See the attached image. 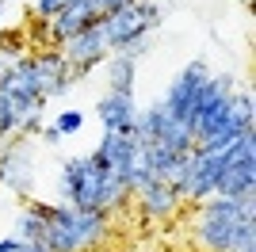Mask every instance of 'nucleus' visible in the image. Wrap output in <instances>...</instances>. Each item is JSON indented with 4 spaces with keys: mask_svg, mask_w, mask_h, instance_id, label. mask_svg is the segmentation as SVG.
Here are the masks:
<instances>
[{
    "mask_svg": "<svg viewBox=\"0 0 256 252\" xmlns=\"http://www.w3.org/2000/svg\"><path fill=\"white\" fill-rule=\"evenodd\" d=\"M62 54H65V62L73 65V84L84 80L96 65H104L111 58V42H107L104 20H92L84 31H76L69 42H62Z\"/></svg>",
    "mask_w": 256,
    "mask_h": 252,
    "instance_id": "8",
    "label": "nucleus"
},
{
    "mask_svg": "<svg viewBox=\"0 0 256 252\" xmlns=\"http://www.w3.org/2000/svg\"><path fill=\"white\" fill-rule=\"evenodd\" d=\"M138 100L134 92H111L107 88L104 96L96 100V118H100V130H115V134H126L134 118H138Z\"/></svg>",
    "mask_w": 256,
    "mask_h": 252,
    "instance_id": "13",
    "label": "nucleus"
},
{
    "mask_svg": "<svg viewBox=\"0 0 256 252\" xmlns=\"http://www.w3.org/2000/svg\"><path fill=\"white\" fill-rule=\"evenodd\" d=\"M46 206H50V199H38V195H31V199H23V206L12 214V237H16V241H23L27 248H34V252H42Z\"/></svg>",
    "mask_w": 256,
    "mask_h": 252,
    "instance_id": "14",
    "label": "nucleus"
},
{
    "mask_svg": "<svg viewBox=\"0 0 256 252\" xmlns=\"http://www.w3.org/2000/svg\"><path fill=\"white\" fill-rule=\"evenodd\" d=\"M27 58H31V42L23 38V34H16V31L0 34V80L8 73H16Z\"/></svg>",
    "mask_w": 256,
    "mask_h": 252,
    "instance_id": "17",
    "label": "nucleus"
},
{
    "mask_svg": "<svg viewBox=\"0 0 256 252\" xmlns=\"http://www.w3.org/2000/svg\"><path fill=\"white\" fill-rule=\"evenodd\" d=\"M210 80V65L206 62H188L180 69V73L172 76V84L164 88V96H160L157 104L164 107V115L176 118V122H192V111H195V100H199V92H203V84ZM192 130V126H188Z\"/></svg>",
    "mask_w": 256,
    "mask_h": 252,
    "instance_id": "7",
    "label": "nucleus"
},
{
    "mask_svg": "<svg viewBox=\"0 0 256 252\" xmlns=\"http://www.w3.org/2000/svg\"><path fill=\"white\" fill-rule=\"evenodd\" d=\"M23 38L31 42V50H42V46H58V34H54V20H27V34Z\"/></svg>",
    "mask_w": 256,
    "mask_h": 252,
    "instance_id": "19",
    "label": "nucleus"
},
{
    "mask_svg": "<svg viewBox=\"0 0 256 252\" xmlns=\"http://www.w3.org/2000/svg\"><path fill=\"white\" fill-rule=\"evenodd\" d=\"M92 20H100V16H96V8H92L88 0H73V4H65V8L54 16V34H58V46H62V42H69L76 31H84Z\"/></svg>",
    "mask_w": 256,
    "mask_h": 252,
    "instance_id": "15",
    "label": "nucleus"
},
{
    "mask_svg": "<svg viewBox=\"0 0 256 252\" xmlns=\"http://www.w3.org/2000/svg\"><path fill=\"white\" fill-rule=\"evenodd\" d=\"M0 92L4 96H42L38 92V80H34V69H31V58H27L16 73H8L0 80Z\"/></svg>",
    "mask_w": 256,
    "mask_h": 252,
    "instance_id": "18",
    "label": "nucleus"
},
{
    "mask_svg": "<svg viewBox=\"0 0 256 252\" xmlns=\"http://www.w3.org/2000/svg\"><path fill=\"white\" fill-rule=\"evenodd\" d=\"M245 218H256V195L230 199V195H210L199 202L192 214V244L195 252H226L234 230Z\"/></svg>",
    "mask_w": 256,
    "mask_h": 252,
    "instance_id": "3",
    "label": "nucleus"
},
{
    "mask_svg": "<svg viewBox=\"0 0 256 252\" xmlns=\"http://www.w3.org/2000/svg\"><path fill=\"white\" fill-rule=\"evenodd\" d=\"M218 195H230V199L256 195V130H245L237 138L234 157H230L222 180H218Z\"/></svg>",
    "mask_w": 256,
    "mask_h": 252,
    "instance_id": "9",
    "label": "nucleus"
},
{
    "mask_svg": "<svg viewBox=\"0 0 256 252\" xmlns=\"http://www.w3.org/2000/svg\"><path fill=\"white\" fill-rule=\"evenodd\" d=\"M150 50H153V34H142V38L126 42V46H118L115 54H122V58H134V62H138L142 54H150Z\"/></svg>",
    "mask_w": 256,
    "mask_h": 252,
    "instance_id": "22",
    "label": "nucleus"
},
{
    "mask_svg": "<svg viewBox=\"0 0 256 252\" xmlns=\"http://www.w3.org/2000/svg\"><path fill=\"white\" fill-rule=\"evenodd\" d=\"M12 31V20H8V0H0V34Z\"/></svg>",
    "mask_w": 256,
    "mask_h": 252,
    "instance_id": "26",
    "label": "nucleus"
},
{
    "mask_svg": "<svg viewBox=\"0 0 256 252\" xmlns=\"http://www.w3.org/2000/svg\"><path fill=\"white\" fill-rule=\"evenodd\" d=\"M54 126H58V130H62L65 138L80 134V130H84V111H76V107H65V111H58Z\"/></svg>",
    "mask_w": 256,
    "mask_h": 252,
    "instance_id": "21",
    "label": "nucleus"
},
{
    "mask_svg": "<svg viewBox=\"0 0 256 252\" xmlns=\"http://www.w3.org/2000/svg\"><path fill=\"white\" fill-rule=\"evenodd\" d=\"M130 202L138 206L142 222H172L176 214H180V206H184V195H180V188H168V184L153 180L150 188L138 191Z\"/></svg>",
    "mask_w": 256,
    "mask_h": 252,
    "instance_id": "11",
    "label": "nucleus"
},
{
    "mask_svg": "<svg viewBox=\"0 0 256 252\" xmlns=\"http://www.w3.org/2000/svg\"><path fill=\"white\" fill-rule=\"evenodd\" d=\"M100 160H104L111 172H115L122 184H126V176H130V164H134V157H138V138L130 134H115V130H100V142H96V149H92Z\"/></svg>",
    "mask_w": 256,
    "mask_h": 252,
    "instance_id": "12",
    "label": "nucleus"
},
{
    "mask_svg": "<svg viewBox=\"0 0 256 252\" xmlns=\"http://www.w3.org/2000/svg\"><path fill=\"white\" fill-rule=\"evenodd\" d=\"M160 16H164V4L160 0H134L118 12H107L100 16L104 20V31H107V42H111V54L126 42L142 38V34H153L160 27Z\"/></svg>",
    "mask_w": 256,
    "mask_h": 252,
    "instance_id": "5",
    "label": "nucleus"
},
{
    "mask_svg": "<svg viewBox=\"0 0 256 252\" xmlns=\"http://www.w3.org/2000/svg\"><path fill=\"white\" fill-rule=\"evenodd\" d=\"M130 188L96 157V153H80V157L62 160L58 168V199L62 206H76V210H96L104 218H115L118 210L130 206Z\"/></svg>",
    "mask_w": 256,
    "mask_h": 252,
    "instance_id": "1",
    "label": "nucleus"
},
{
    "mask_svg": "<svg viewBox=\"0 0 256 252\" xmlns=\"http://www.w3.org/2000/svg\"><path fill=\"white\" fill-rule=\"evenodd\" d=\"M241 4H252V0H241Z\"/></svg>",
    "mask_w": 256,
    "mask_h": 252,
    "instance_id": "29",
    "label": "nucleus"
},
{
    "mask_svg": "<svg viewBox=\"0 0 256 252\" xmlns=\"http://www.w3.org/2000/svg\"><path fill=\"white\" fill-rule=\"evenodd\" d=\"M0 188L20 195V199H31L34 188H38V153L31 149L27 138H8L4 149H0Z\"/></svg>",
    "mask_w": 256,
    "mask_h": 252,
    "instance_id": "6",
    "label": "nucleus"
},
{
    "mask_svg": "<svg viewBox=\"0 0 256 252\" xmlns=\"http://www.w3.org/2000/svg\"><path fill=\"white\" fill-rule=\"evenodd\" d=\"M8 138H12V134H8V126H4V107H0V146H4Z\"/></svg>",
    "mask_w": 256,
    "mask_h": 252,
    "instance_id": "27",
    "label": "nucleus"
},
{
    "mask_svg": "<svg viewBox=\"0 0 256 252\" xmlns=\"http://www.w3.org/2000/svg\"><path fill=\"white\" fill-rule=\"evenodd\" d=\"M62 4H73V0H62Z\"/></svg>",
    "mask_w": 256,
    "mask_h": 252,
    "instance_id": "28",
    "label": "nucleus"
},
{
    "mask_svg": "<svg viewBox=\"0 0 256 252\" xmlns=\"http://www.w3.org/2000/svg\"><path fill=\"white\" fill-rule=\"evenodd\" d=\"M31 69L34 80H38V92L50 104L54 96H65L73 88V65L65 62L62 46H42V50H31Z\"/></svg>",
    "mask_w": 256,
    "mask_h": 252,
    "instance_id": "10",
    "label": "nucleus"
},
{
    "mask_svg": "<svg viewBox=\"0 0 256 252\" xmlns=\"http://www.w3.org/2000/svg\"><path fill=\"white\" fill-rule=\"evenodd\" d=\"M234 149H237V138L226 142V146H195L188 153V160H184V184H180L184 202L199 206L210 195H218V180H222L226 164L234 157Z\"/></svg>",
    "mask_w": 256,
    "mask_h": 252,
    "instance_id": "4",
    "label": "nucleus"
},
{
    "mask_svg": "<svg viewBox=\"0 0 256 252\" xmlns=\"http://www.w3.org/2000/svg\"><path fill=\"white\" fill-rule=\"evenodd\" d=\"M104 76L111 92H134V80H138V62L134 58H122V54H111L104 62Z\"/></svg>",
    "mask_w": 256,
    "mask_h": 252,
    "instance_id": "16",
    "label": "nucleus"
},
{
    "mask_svg": "<svg viewBox=\"0 0 256 252\" xmlns=\"http://www.w3.org/2000/svg\"><path fill=\"white\" fill-rule=\"evenodd\" d=\"M226 252H256V218H245L241 226L234 230Z\"/></svg>",
    "mask_w": 256,
    "mask_h": 252,
    "instance_id": "20",
    "label": "nucleus"
},
{
    "mask_svg": "<svg viewBox=\"0 0 256 252\" xmlns=\"http://www.w3.org/2000/svg\"><path fill=\"white\" fill-rule=\"evenodd\" d=\"M92 8H96V16H107V12H118L126 8V4H134V0H88Z\"/></svg>",
    "mask_w": 256,
    "mask_h": 252,
    "instance_id": "23",
    "label": "nucleus"
},
{
    "mask_svg": "<svg viewBox=\"0 0 256 252\" xmlns=\"http://www.w3.org/2000/svg\"><path fill=\"white\" fill-rule=\"evenodd\" d=\"M111 233V218L96 210H76L50 202L46 206V233L42 252H96Z\"/></svg>",
    "mask_w": 256,
    "mask_h": 252,
    "instance_id": "2",
    "label": "nucleus"
},
{
    "mask_svg": "<svg viewBox=\"0 0 256 252\" xmlns=\"http://www.w3.org/2000/svg\"><path fill=\"white\" fill-rule=\"evenodd\" d=\"M0 252H34V248H27L23 241H16V237L8 233V237H0Z\"/></svg>",
    "mask_w": 256,
    "mask_h": 252,
    "instance_id": "25",
    "label": "nucleus"
},
{
    "mask_svg": "<svg viewBox=\"0 0 256 252\" xmlns=\"http://www.w3.org/2000/svg\"><path fill=\"white\" fill-rule=\"evenodd\" d=\"M38 134H42V142H46V146H62V142H65V134H62V130H58V126H42V130H38Z\"/></svg>",
    "mask_w": 256,
    "mask_h": 252,
    "instance_id": "24",
    "label": "nucleus"
}]
</instances>
